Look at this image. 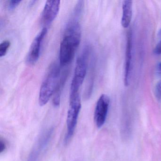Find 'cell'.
I'll list each match as a JSON object with an SVG mask.
<instances>
[{"label":"cell","instance_id":"6da1fadb","mask_svg":"<svg viewBox=\"0 0 161 161\" xmlns=\"http://www.w3.org/2000/svg\"><path fill=\"white\" fill-rule=\"evenodd\" d=\"M81 37V31L78 18L73 16L67 23L60 44L59 60L61 66L71 63L80 45Z\"/></svg>","mask_w":161,"mask_h":161},{"label":"cell","instance_id":"7a4b0ae2","mask_svg":"<svg viewBox=\"0 0 161 161\" xmlns=\"http://www.w3.org/2000/svg\"><path fill=\"white\" fill-rule=\"evenodd\" d=\"M60 68L56 63H53L43 80L39 91V105H46L53 96L60 78Z\"/></svg>","mask_w":161,"mask_h":161},{"label":"cell","instance_id":"3957f363","mask_svg":"<svg viewBox=\"0 0 161 161\" xmlns=\"http://www.w3.org/2000/svg\"><path fill=\"white\" fill-rule=\"evenodd\" d=\"M90 54V48L86 46L80 55L77 58L74 75L70 85L69 96L79 94V89L81 86L87 71V63Z\"/></svg>","mask_w":161,"mask_h":161},{"label":"cell","instance_id":"277c9868","mask_svg":"<svg viewBox=\"0 0 161 161\" xmlns=\"http://www.w3.org/2000/svg\"><path fill=\"white\" fill-rule=\"evenodd\" d=\"M81 107L80 94L69 96V105L67 117V133L65 142L71 138L75 131L78 117Z\"/></svg>","mask_w":161,"mask_h":161},{"label":"cell","instance_id":"5b68a950","mask_svg":"<svg viewBox=\"0 0 161 161\" xmlns=\"http://www.w3.org/2000/svg\"><path fill=\"white\" fill-rule=\"evenodd\" d=\"M110 102V98L106 94H102L98 99L94 113V119L97 128H101L105 123Z\"/></svg>","mask_w":161,"mask_h":161},{"label":"cell","instance_id":"8992f818","mask_svg":"<svg viewBox=\"0 0 161 161\" xmlns=\"http://www.w3.org/2000/svg\"><path fill=\"white\" fill-rule=\"evenodd\" d=\"M47 29L46 27L43 28L32 42L26 56V63L28 64L31 65L35 64L38 61L40 56L41 44L47 35Z\"/></svg>","mask_w":161,"mask_h":161},{"label":"cell","instance_id":"52a82bcc","mask_svg":"<svg viewBox=\"0 0 161 161\" xmlns=\"http://www.w3.org/2000/svg\"><path fill=\"white\" fill-rule=\"evenodd\" d=\"M132 64V35L131 31L128 33L125 52L124 83L125 86L129 85L130 80Z\"/></svg>","mask_w":161,"mask_h":161},{"label":"cell","instance_id":"ba28073f","mask_svg":"<svg viewBox=\"0 0 161 161\" xmlns=\"http://www.w3.org/2000/svg\"><path fill=\"white\" fill-rule=\"evenodd\" d=\"M60 6V1L59 0L47 1L41 16L42 23L46 25L51 23L58 14Z\"/></svg>","mask_w":161,"mask_h":161},{"label":"cell","instance_id":"9c48e42d","mask_svg":"<svg viewBox=\"0 0 161 161\" xmlns=\"http://www.w3.org/2000/svg\"><path fill=\"white\" fill-rule=\"evenodd\" d=\"M133 2L130 0L124 1L122 3V14L121 24L123 28H128L130 24L132 17Z\"/></svg>","mask_w":161,"mask_h":161},{"label":"cell","instance_id":"30bf717a","mask_svg":"<svg viewBox=\"0 0 161 161\" xmlns=\"http://www.w3.org/2000/svg\"><path fill=\"white\" fill-rule=\"evenodd\" d=\"M68 76V71L65 70L62 74V76H60V80L58 82L57 87L55 92L53 94V105L54 106H59L60 104V98H61V91L64 87V85L66 80Z\"/></svg>","mask_w":161,"mask_h":161},{"label":"cell","instance_id":"8fae6325","mask_svg":"<svg viewBox=\"0 0 161 161\" xmlns=\"http://www.w3.org/2000/svg\"><path fill=\"white\" fill-rule=\"evenodd\" d=\"M53 130H50L44 136L39 142V145L36 147L35 149L31 153V156L29 157V161H36L38 156L39 152L41 151L42 149L46 146L48 141L49 138L50 137L52 133Z\"/></svg>","mask_w":161,"mask_h":161},{"label":"cell","instance_id":"7c38bea8","mask_svg":"<svg viewBox=\"0 0 161 161\" xmlns=\"http://www.w3.org/2000/svg\"><path fill=\"white\" fill-rule=\"evenodd\" d=\"M10 45L11 42L8 40H4L0 44V57H2L6 55Z\"/></svg>","mask_w":161,"mask_h":161},{"label":"cell","instance_id":"4fadbf2b","mask_svg":"<svg viewBox=\"0 0 161 161\" xmlns=\"http://www.w3.org/2000/svg\"><path fill=\"white\" fill-rule=\"evenodd\" d=\"M155 95L158 100L161 101V80H159L155 86Z\"/></svg>","mask_w":161,"mask_h":161},{"label":"cell","instance_id":"5bb4252c","mask_svg":"<svg viewBox=\"0 0 161 161\" xmlns=\"http://www.w3.org/2000/svg\"><path fill=\"white\" fill-rule=\"evenodd\" d=\"M21 2V0H11L9 3V9L11 10H14Z\"/></svg>","mask_w":161,"mask_h":161},{"label":"cell","instance_id":"9a60e30c","mask_svg":"<svg viewBox=\"0 0 161 161\" xmlns=\"http://www.w3.org/2000/svg\"><path fill=\"white\" fill-rule=\"evenodd\" d=\"M153 53L156 55L161 54V41H160L155 46L153 50Z\"/></svg>","mask_w":161,"mask_h":161},{"label":"cell","instance_id":"2e32d148","mask_svg":"<svg viewBox=\"0 0 161 161\" xmlns=\"http://www.w3.org/2000/svg\"><path fill=\"white\" fill-rule=\"evenodd\" d=\"M6 146L5 142L2 139H0V153L3 152L6 149Z\"/></svg>","mask_w":161,"mask_h":161},{"label":"cell","instance_id":"e0dca14e","mask_svg":"<svg viewBox=\"0 0 161 161\" xmlns=\"http://www.w3.org/2000/svg\"><path fill=\"white\" fill-rule=\"evenodd\" d=\"M157 71L159 74L161 75V62L159 63L157 65Z\"/></svg>","mask_w":161,"mask_h":161},{"label":"cell","instance_id":"ac0fdd59","mask_svg":"<svg viewBox=\"0 0 161 161\" xmlns=\"http://www.w3.org/2000/svg\"><path fill=\"white\" fill-rule=\"evenodd\" d=\"M158 36L159 37H161V29H160V30H159V32H158Z\"/></svg>","mask_w":161,"mask_h":161}]
</instances>
